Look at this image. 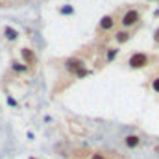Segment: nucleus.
I'll use <instances>...</instances> for the list:
<instances>
[{
	"label": "nucleus",
	"mask_w": 159,
	"mask_h": 159,
	"mask_svg": "<svg viewBox=\"0 0 159 159\" xmlns=\"http://www.w3.org/2000/svg\"><path fill=\"white\" fill-rule=\"evenodd\" d=\"M148 65V56L143 54V52H137L129 57V67L131 69H141V67H146Z\"/></svg>",
	"instance_id": "nucleus-1"
},
{
	"label": "nucleus",
	"mask_w": 159,
	"mask_h": 159,
	"mask_svg": "<svg viewBox=\"0 0 159 159\" xmlns=\"http://www.w3.org/2000/svg\"><path fill=\"white\" fill-rule=\"evenodd\" d=\"M139 11L137 9H129L126 15H124V19H122V26H126V28H129V26H133V24H137L139 22Z\"/></svg>",
	"instance_id": "nucleus-2"
},
{
	"label": "nucleus",
	"mask_w": 159,
	"mask_h": 159,
	"mask_svg": "<svg viewBox=\"0 0 159 159\" xmlns=\"http://www.w3.org/2000/svg\"><path fill=\"white\" fill-rule=\"evenodd\" d=\"M65 67H67V70L69 72H78V70H81V69H85V63L83 61H80V59H69L67 63H65Z\"/></svg>",
	"instance_id": "nucleus-3"
},
{
	"label": "nucleus",
	"mask_w": 159,
	"mask_h": 159,
	"mask_svg": "<svg viewBox=\"0 0 159 159\" xmlns=\"http://www.w3.org/2000/svg\"><path fill=\"white\" fill-rule=\"evenodd\" d=\"M113 26H115V19H113V17H104V19L100 20V30H104V32L111 30Z\"/></svg>",
	"instance_id": "nucleus-4"
},
{
	"label": "nucleus",
	"mask_w": 159,
	"mask_h": 159,
	"mask_svg": "<svg viewBox=\"0 0 159 159\" xmlns=\"http://www.w3.org/2000/svg\"><path fill=\"white\" fill-rule=\"evenodd\" d=\"M20 54H22V57H24V61H26V67H28V65H34V63L37 61V59H35V56H34V52H32V50H28V48H22V52H20Z\"/></svg>",
	"instance_id": "nucleus-5"
},
{
	"label": "nucleus",
	"mask_w": 159,
	"mask_h": 159,
	"mask_svg": "<svg viewBox=\"0 0 159 159\" xmlns=\"http://www.w3.org/2000/svg\"><path fill=\"white\" fill-rule=\"evenodd\" d=\"M139 143H141V139H139L137 135H128V137H126V146H129V148L139 146Z\"/></svg>",
	"instance_id": "nucleus-6"
},
{
	"label": "nucleus",
	"mask_w": 159,
	"mask_h": 159,
	"mask_svg": "<svg viewBox=\"0 0 159 159\" xmlns=\"http://www.w3.org/2000/svg\"><path fill=\"white\" fill-rule=\"evenodd\" d=\"M4 34H6V37H7L9 41H15L17 37H19V32H17V30H13V28H9V26H6Z\"/></svg>",
	"instance_id": "nucleus-7"
},
{
	"label": "nucleus",
	"mask_w": 159,
	"mask_h": 159,
	"mask_svg": "<svg viewBox=\"0 0 159 159\" xmlns=\"http://www.w3.org/2000/svg\"><path fill=\"white\" fill-rule=\"evenodd\" d=\"M13 70H17V72H26L28 70V67L26 65H22V63H19V61H13Z\"/></svg>",
	"instance_id": "nucleus-8"
},
{
	"label": "nucleus",
	"mask_w": 159,
	"mask_h": 159,
	"mask_svg": "<svg viewBox=\"0 0 159 159\" xmlns=\"http://www.w3.org/2000/svg\"><path fill=\"white\" fill-rule=\"evenodd\" d=\"M115 37H117V41H119V43H126V41L129 39V34H128V32H119Z\"/></svg>",
	"instance_id": "nucleus-9"
},
{
	"label": "nucleus",
	"mask_w": 159,
	"mask_h": 159,
	"mask_svg": "<svg viewBox=\"0 0 159 159\" xmlns=\"http://www.w3.org/2000/svg\"><path fill=\"white\" fill-rule=\"evenodd\" d=\"M117 52H119L117 48H109V52H107V61H111V59L117 56Z\"/></svg>",
	"instance_id": "nucleus-10"
},
{
	"label": "nucleus",
	"mask_w": 159,
	"mask_h": 159,
	"mask_svg": "<svg viewBox=\"0 0 159 159\" xmlns=\"http://www.w3.org/2000/svg\"><path fill=\"white\" fill-rule=\"evenodd\" d=\"M152 87H154V91H156V93H159V78H156L154 81H152Z\"/></svg>",
	"instance_id": "nucleus-11"
},
{
	"label": "nucleus",
	"mask_w": 159,
	"mask_h": 159,
	"mask_svg": "<svg viewBox=\"0 0 159 159\" xmlns=\"http://www.w3.org/2000/svg\"><path fill=\"white\" fill-rule=\"evenodd\" d=\"M87 74H89V70H85V69H81V70L76 72V76H78V78H83V76H87Z\"/></svg>",
	"instance_id": "nucleus-12"
},
{
	"label": "nucleus",
	"mask_w": 159,
	"mask_h": 159,
	"mask_svg": "<svg viewBox=\"0 0 159 159\" xmlns=\"http://www.w3.org/2000/svg\"><path fill=\"white\" fill-rule=\"evenodd\" d=\"M61 13L69 15V13H74V9H72V7H63V9H61Z\"/></svg>",
	"instance_id": "nucleus-13"
},
{
	"label": "nucleus",
	"mask_w": 159,
	"mask_h": 159,
	"mask_svg": "<svg viewBox=\"0 0 159 159\" xmlns=\"http://www.w3.org/2000/svg\"><path fill=\"white\" fill-rule=\"evenodd\" d=\"M91 159H104V156H102V154H93Z\"/></svg>",
	"instance_id": "nucleus-14"
},
{
	"label": "nucleus",
	"mask_w": 159,
	"mask_h": 159,
	"mask_svg": "<svg viewBox=\"0 0 159 159\" xmlns=\"http://www.w3.org/2000/svg\"><path fill=\"white\" fill-rule=\"evenodd\" d=\"M154 39H156V43H159V28L156 30V35H154Z\"/></svg>",
	"instance_id": "nucleus-15"
}]
</instances>
